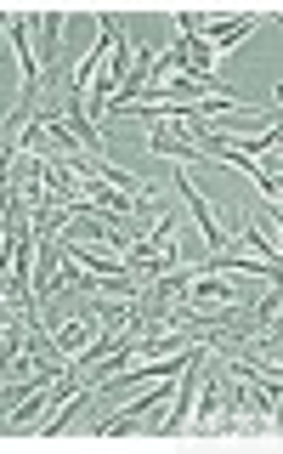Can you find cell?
Here are the masks:
<instances>
[{
  "instance_id": "obj_1",
  "label": "cell",
  "mask_w": 283,
  "mask_h": 454,
  "mask_svg": "<svg viewBox=\"0 0 283 454\" xmlns=\"http://www.w3.org/2000/svg\"><path fill=\"white\" fill-rule=\"evenodd\" d=\"M170 182H176V193H181V199H187V210H193V222H198V227H204V245H210V255H216V250L226 245V233H221V222H216V210H210V205H204V199H198V188H193V182H187V170H181V165H176V170H170Z\"/></svg>"
}]
</instances>
